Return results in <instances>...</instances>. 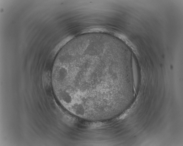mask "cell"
Masks as SVG:
<instances>
[{"mask_svg": "<svg viewBox=\"0 0 183 146\" xmlns=\"http://www.w3.org/2000/svg\"><path fill=\"white\" fill-rule=\"evenodd\" d=\"M119 71L104 66L101 61L89 60L63 72L61 90L66 107L77 112L93 114L114 105Z\"/></svg>", "mask_w": 183, "mask_h": 146, "instance_id": "obj_1", "label": "cell"}]
</instances>
